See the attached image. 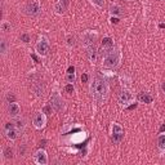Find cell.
<instances>
[{
    "mask_svg": "<svg viewBox=\"0 0 165 165\" xmlns=\"http://www.w3.org/2000/svg\"><path fill=\"white\" fill-rule=\"evenodd\" d=\"M90 92L92 96L94 98V101H97L98 103H102L106 99L107 93H108V85L107 82L102 79V77H94L92 85H90Z\"/></svg>",
    "mask_w": 165,
    "mask_h": 165,
    "instance_id": "cell-1",
    "label": "cell"
},
{
    "mask_svg": "<svg viewBox=\"0 0 165 165\" xmlns=\"http://www.w3.org/2000/svg\"><path fill=\"white\" fill-rule=\"evenodd\" d=\"M120 62V54L116 50L108 49L107 52H105V58H103V66L107 67V69H115Z\"/></svg>",
    "mask_w": 165,
    "mask_h": 165,
    "instance_id": "cell-2",
    "label": "cell"
},
{
    "mask_svg": "<svg viewBox=\"0 0 165 165\" xmlns=\"http://www.w3.org/2000/svg\"><path fill=\"white\" fill-rule=\"evenodd\" d=\"M26 13H27L29 15H31V17H36V15H39L40 12H41V8H40V4L39 2H36V0H32V2L27 3V5H26Z\"/></svg>",
    "mask_w": 165,
    "mask_h": 165,
    "instance_id": "cell-3",
    "label": "cell"
},
{
    "mask_svg": "<svg viewBox=\"0 0 165 165\" xmlns=\"http://www.w3.org/2000/svg\"><path fill=\"white\" fill-rule=\"evenodd\" d=\"M35 49H36V52H38L40 56L45 57L46 54H48V52H49V43H48V40H46L45 38H41L38 43H36Z\"/></svg>",
    "mask_w": 165,
    "mask_h": 165,
    "instance_id": "cell-4",
    "label": "cell"
},
{
    "mask_svg": "<svg viewBox=\"0 0 165 165\" xmlns=\"http://www.w3.org/2000/svg\"><path fill=\"white\" fill-rule=\"evenodd\" d=\"M50 106L53 107L56 111H61L62 108H63V101H62V98L59 97V94L57 92H54L53 96L50 97Z\"/></svg>",
    "mask_w": 165,
    "mask_h": 165,
    "instance_id": "cell-5",
    "label": "cell"
},
{
    "mask_svg": "<svg viewBox=\"0 0 165 165\" xmlns=\"http://www.w3.org/2000/svg\"><path fill=\"white\" fill-rule=\"evenodd\" d=\"M34 160H35V163L39 164V165L48 164V156H46V152L44 151V150H39V151L34 155Z\"/></svg>",
    "mask_w": 165,
    "mask_h": 165,
    "instance_id": "cell-6",
    "label": "cell"
},
{
    "mask_svg": "<svg viewBox=\"0 0 165 165\" xmlns=\"http://www.w3.org/2000/svg\"><path fill=\"white\" fill-rule=\"evenodd\" d=\"M133 101V96H132V93L129 92V90H123L120 94H119V102L121 103V105H128L129 102H132Z\"/></svg>",
    "mask_w": 165,
    "mask_h": 165,
    "instance_id": "cell-7",
    "label": "cell"
},
{
    "mask_svg": "<svg viewBox=\"0 0 165 165\" xmlns=\"http://www.w3.org/2000/svg\"><path fill=\"white\" fill-rule=\"evenodd\" d=\"M45 116H44V113L43 112H38L36 115L34 116V125L35 128H38V129H41V128H44L45 125Z\"/></svg>",
    "mask_w": 165,
    "mask_h": 165,
    "instance_id": "cell-8",
    "label": "cell"
},
{
    "mask_svg": "<svg viewBox=\"0 0 165 165\" xmlns=\"http://www.w3.org/2000/svg\"><path fill=\"white\" fill-rule=\"evenodd\" d=\"M19 111H21V108H19V106L17 105V103H14V102L9 103V106H8V115L9 116H12V117L18 116Z\"/></svg>",
    "mask_w": 165,
    "mask_h": 165,
    "instance_id": "cell-9",
    "label": "cell"
},
{
    "mask_svg": "<svg viewBox=\"0 0 165 165\" xmlns=\"http://www.w3.org/2000/svg\"><path fill=\"white\" fill-rule=\"evenodd\" d=\"M32 89H34V92L36 93V96H38V97H41L44 94V85H43V82H41L40 80L34 82Z\"/></svg>",
    "mask_w": 165,
    "mask_h": 165,
    "instance_id": "cell-10",
    "label": "cell"
},
{
    "mask_svg": "<svg viewBox=\"0 0 165 165\" xmlns=\"http://www.w3.org/2000/svg\"><path fill=\"white\" fill-rule=\"evenodd\" d=\"M18 129L15 128V126H13V128H10V129H7V130H5V134H7V137L9 138V139H15L18 137Z\"/></svg>",
    "mask_w": 165,
    "mask_h": 165,
    "instance_id": "cell-11",
    "label": "cell"
},
{
    "mask_svg": "<svg viewBox=\"0 0 165 165\" xmlns=\"http://www.w3.org/2000/svg\"><path fill=\"white\" fill-rule=\"evenodd\" d=\"M94 38H96V36H93L92 32H86V34H84V36H82V39H84V43H85L88 46L94 44Z\"/></svg>",
    "mask_w": 165,
    "mask_h": 165,
    "instance_id": "cell-12",
    "label": "cell"
},
{
    "mask_svg": "<svg viewBox=\"0 0 165 165\" xmlns=\"http://www.w3.org/2000/svg\"><path fill=\"white\" fill-rule=\"evenodd\" d=\"M157 147L160 150V152L165 151V134H160L157 137Z\"/></svg>",
    "mask_w": 165,
    "mask_h": 165,
    "instance_id": "cell-13",
    "label": "cell"
},
{
    "mask_svg": "<svg viewBox=\"0 0 165 165\" xmlns=\"http://www.w3.org/2000/svg\"><path fill=\"white\" fill-rule=\"evenodd\" d=\"M138 101L142 102V103H151L152 102V97L147 94V93H141V94L138 96Z\"/></svg>",
    "mask_w": 165,
    "mask_h": 165,
    "instance_id": "cell-14",
    "label": "cell"
},
{
    "mask_svg": "<svg viewBox=\"0 0 165 165\" xmlns=\"http://www.w3.org/2000/svg\"><path fill=\"white\" fill-rule=\"evenodd\" d=\"M96 54H97V49H96L94 44L88 46V56H89V59H90L92 62L96 61Z\"/></svg>",
    "mask_w": 165,
    "mask_h": 165,
    "instance_id": "cell-15",
    "label": "cell"
},
{
    "mask_svg": "<svg viewBox=\"0 0 165 165\" xmlns=\"http://www.w3.org/2000/svg\"><path fill=\"white\" fill-rule=\"evenodd\" d=\"M66 8H67V5H66L65 3H62V2L57 3V4L54 5V9H56V12L58 13V14H63L65 10H66Z\"/></svg>",
    "mask_w": 165,
    "mask_h": 165,
    "instance_id": "cell-16",
    "label": "cell"
},
{
    "mask_svg": "<svg viewBox=\"0 0 165 165\" xmlns=\"http://www.w3.org/2000/svg\"><path fill=\"white\" fill-rule=\"evenodd\" d=\"M113 45V41L111 38H105L102 40V48L103 49H111Z\"/></svg>",
    "mask_w": 165,
    "mask_h": 165,
    "instance_id": "cell-17",
    "label": "cell"
},
{
    "mask_svg": "<svg viewBox=\"0 0 165 165\" xmlns=\"http://www.w3.org/2000/svg\"><path fill=\"white\" fill-rule=\"evenodd\" d=\"M110 13L112 15H120L121 14V8L119 5H110Z\"/></svg>",
    "mask_w": 165,
    "mask_h": 165,
    "instance_id": "cell-18",
    "label": "cell"
},
{
    "mask_svg": "<svg viewBox=\"0 0 165 165\" xmlns=\"http://www.w3.org/2000/svg\"><path fill=\"white\" fill-rule=\"evenodd\" d=\"M3 155H4L5 159H12L13 157V150L10 147H5L3 150Z\"/></svg>",
    "mask_w": 165,
    "mask_h": 165,
    "instance_id": "cell-19",
    "label": "cell"
},
{
    "mask_svg": "<svg viewBox=\"0 0 165 165\" xmlns=\"http://www.w3.org/2000/svg\"><path fill=\"white\" fill-rule=\"evenodd\" d=\"M0 52H2V54H7V52H8V43H7V40H2L0 41Z\"/></svg>",
    "mask_w": 165,
    "mask_h": 165,
    "instance_id": "cell-20",
    "label": "cell"
},
{
    "mask_svg": "<svg viewBox=\"0 0 165 165\" xmlns=\"http://www.w3.org/2000/svg\"><path fill=\"white\" fill-rule=\"evenodd\" d=\"M14 125H15V128L18 129V130H23V128H25V120L23 119H17L15 120V123H14Z\"/></svg>",
    "mask_w": 165,
    "mask_h": 165,
    "instance_id": "cell-21",
    "label": "cell"
},
{
    "mask_svg": "<svg viewBox=\"0 0 165 165\" xmlns=\"http://www.w3.org/2000/svg\"><path fill=\"white\" fill-rule=\"evenodd\" d=\"M124 138V134L123 133H117V134H112V141L115 143L121 142V139Z\"/></svg>",
    "mask_w": 165,
    "mask_h": 165,
    "instance_id": "cell-22",
    "label": "cell"
},
{
    "mask_svg": "<svg viewBox=\"0 0 165 165\" xmlns=\"http://www.w3.org/2000/svg\"><path fill=\"white\" fill-rule=\"evenodd\" d=\"M2 31L3 32H8V31H10V23L7 22V21H4V22L2 23Z\"/></svg>",
    "mask_w": 165,
    "mask_h": 165,
    "instance_id": "cell-23",
    "label": "cell"
},
{
    "mask_svg": "<svg viewBox=\"0 0 165 165\" xmlns=\"http://www.w3.org/2000/svg\"><path fill=\"white\" fill-rule=\"evenodd\" d=\"M117 133H123V129H121L120 125L113 124V125H112V134H117Z\"/></svg>",
    "mask_w": 165,
    "mask_h": 165,
    "instance_id": "cell-24",
    "label": "cell"
},
{
    "mask_svg": "<svg viewBox=\"0 0 165 165\" xmlns=\"http://www.w3.org/2000/svg\"><path fill=\"white\" fill-rule=\"evenodd\" d=\"M92 3L98 8H103V5H105V0H92Z\"/></svg>",
    "mask_w": 165,
    "mask_h": 165,
    "instance_id": "cell-25",
    "label": "cell"
},
{
    "mask_svg": "<svg viewBox=\"0 0 165 165\" xmlns=\"http://www.w3.org/2000/svg\"><path fill=\"white\" fill-rule=\"evenodd\" d=\"M7 101H8V103L14 102L15 101V96L13 94V93H8V94H7Z\"/></svg>",
    "mask_w": 165,
    "mask_h": 165,
    "instance_id": "cell-26",
    "label": "cell"
},
{
    "mask_svg": "<svg viewBox=\"0 0 165 165\" xmlns=\"http://www.w3.org/2000/svg\"><path fill=\"white\" fill-rule=\"evenodd\" d=\"M21 40H22L23 43H29L30 41V35L29 34H22L21 35Z\"/></svg>",
    "mask_w": 165,
    "mask_h": 165,
    "instance_id": "cell-27",
    "label": "cell"
},
{
    "mask_svg": "<svg viewBox=\"0 0 165 165\" xmlns=\"http://www.w3.org/2000/svg\"><path fill=\"white\" fill-rule=\"evenodd\" d=\"M65 90L67 92V93H70V94H72V93H74V85L72 84H69V85H66V88H65Z\"/></svg>",
    "mask_w": 165,
    "mask_h": 165,
    "instance_id": "cell-28",
    "label": "cell"
},
{
    "mask_svg": "<svg viewBox=\"0 0 165 165\" xmlns=\"http://www.w3.org/2000/svg\"><path fill=\"white\" fill-rule=\"evenodd\" d=\"M67 80H69V82H75V72L67 74Z\"/></svg>",
    "mask_w": 165,
    "mask_h": 165,
    "instance_id": "cell-29",
    "label": "cell"
},
{
    "mask_svg": "<svg viewBox=\"0 0 165 165\" xmlns=\"http://www.w3.org/2000/svg\"><path fill=\"white\" fill-rule=\"evenodd\" d=\"M67 44H69L70 46H74V45H75V38L69 36V38H67Z\"/></svg>",
    "mask_w": 165,
    "mask_h": 165,
    "instance_id": "cell-30",
    "label": "cell"
},
{
    "mask_svg": "<svg viewBox=\"0 0 165 165\" xmlns=\"http://www.w3.org/2000/svg\"><path fill=\"white\" fill-rule=\"evenodd\" d=\"M110 21H111V23H112V25H113V23L116 25V23H119V21H120V19H119L117 17H111V19H110Z\"/></svg>",
    "mask_w": 165,
    "mask_h": 165,
    "instance_id": "cell-31",
    "label": "cell"
},
{
    "mask_svg": "<svg viewBox=\"0 0 165 165\" xmlns=\"http://www.w3.org/2000/svg\"><path fill=\"white\" fill-rule=\"evenodd\" d=\"M72 72H75V69L72 66L69 67V70H67V74H72Z\"/></svg>",
    "mask_w": 165,
    "mask_h": 165,
    "instance_id": "cell-32",
    "label": "cell"
},
{
    "mask_svg": "<svg viewBox=\"0 0 165 165\" xmlns=\"http://www.w3.org/2000/svg\"><path fill=\"white\" fill-rule=\"evenodd\" d=\"M86 80H88V75H85V74H84V75H81V81H82V82H85Z\"/></svg>",
    "mask_w": 165,
    "mask_h": 165,
    "instance_id": "cell-33",
    "label": "cell"
},
{
    "mask_svg": "<svg viewBox=\"0 0 165 165\" xmlns=\"http://www.w3.org/2000/svg\"><path fill=\"white\" fill-rule=\"evenodd\" d=\"M44 112H46V113H49V112H50V107H49V106H46V107H44Z\"/></svg>",
    "mask_w": 165,
    "mask_h": 165,
    "instance_id": "cell-34",
    "label": "cell"
},
{
    "mask_svg": "<svg viewBox=\"0 0 165 165\" xmlns=\"http://www.w3.org/2000/svg\"><path fill=\"white\" fill-rule=\"evenodd\" d=\"M31 57L34 58V61H35V62H39V58H38V57H36L35 54H31Z\"/></svg>",
    "mask_w": 165,
    "mask_h": 165,
    "instance_id": "cell-35",
    "label": "cell"
},
{
    "mask_svg": "<svg viewBox=\"0 0 165 165\" xmlns=\"http://www.w3.org/2000/svg\"><path fill=\"white\" fill-rule=\"evenodd\" d=\"M163 132H165V124H163L161 128H160V133H163Z\"/></svg>",
    "mask_w": 165,
    "mask_h": 165,
    "instance_id": "cell-36",
    "label": "cell"
},
{
    "mask_svg": "<svg viewBox=\"0 0 165 165\" xmlns=\"http://www.w3.org/2000/svg\"><path fill=\"white\" fill-rule=\"evenodd\" d=\"M136 107H137V105L134 103V105H132V106H129V107H128V110H133V108H136Z\"/></svg>",
    "mask_w": 165,
    "mask_h": 165,
    "instance_id": "cell-37",
    "label": "cell"
},
{
    "mask_svg": "<svg viewBox=\"0 0 165 165\" xmlns=\"http://www.w3.org/2000/svg\"><path fill=\"white\" fill-rule=\"evenodd\" d=\"M161 89H163V92L165 93V82H163V85H161Z\"/></svg>",
    "mask_w": 165,
    "mask_h": 165,
    "instance_id": "cell-38",
    "label": "cell"
},
{
    "mask_svg": "<svg viewBox=\"0 0 165 165\" xmlns=\"http://www.w3.org/2000/svg\"><path fill=\"white\" fill-rule=\"evenodd\" d=\"M43 146H45V141H43V142H40V147H43Z\"/></svg>",
    "mask_w": 165,
    "mask_h": 165,
    "instance_id": "cell-39",
    "label": "cell"
},
{
    "mask_svg": "<svg viewBox=\"0 0 165 165\" xmlns=\"http://www.w3.org/2000/svg\"><path fill=\"white\" fill-rule=\"evenodd\" d=\"M160 29H165V23H161V25H160Z\"/></svg>",
    "mask_w": 165,
    "mask_h": 165,
    "instance_id": "cell-40",
    "label": "cell"
},
{
    "mask_svg": "<svg viewBox=\"0 0 165 165\" xmlns=\"http://www.w3.org/2000/svg\"><path fill=\"white\" fill-rule=\"evenodd\" d=\"M59 2H62V3H65V4L67 5V0H59Z\"/></svg>",
    "mask_w": 165,
    "mask_h": 165,
    "instance_id": "cell-41",
    "label": "cell"
}]
</instances>
